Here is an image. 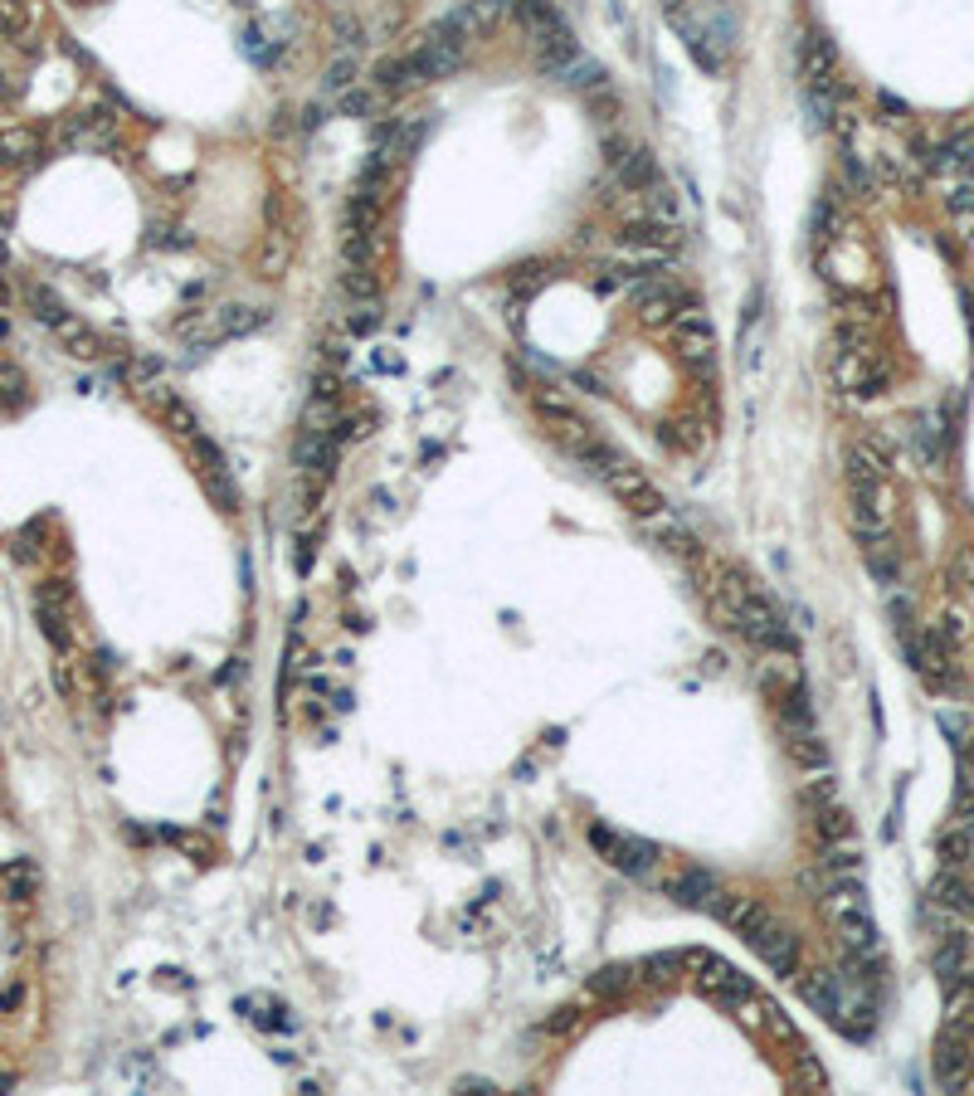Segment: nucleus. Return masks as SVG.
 Masks as SVG:
<instances>
[{
  "label": "nucleus",
  "instance_id": "obj_8",
  "mask_svg": "<svg viewBox=\"0 0 974 1096\" xmlns=\"http://www.w3.org/2000/svg\"><path fill=\"white\" fill-rule=\"evenodd\" d=\"M620 249H628V254L648 258V264H663V258H673L677 249H683V234L673 229V219H628V225L620 229Z\"/></svg>",
  "mask_w": 974,
  "mask_h": 1096
},
{
  "label": "nucleus",
  "instance_id": "obj_34",
  "mask_svg": "<svg viewBox=\"0 0 974 1096\" xmlns=\"http://www.w3.org/2000/svg\"><path fill=\"white\" fill-rule=\"evenodd\" d=\"M29 405V381L15 361H0V414H15Z\"/></svg>",
  "mask_w": 974,
  "mask_h": 1096
},
{
  "label": "nucleus",
  "instance_id": "obj_35",
  "mask_svg": "<svg viewBox=\"0 0 974 1096\" xmlns=\"http://www.w3.org/2000/svg\"><path fill=\"white\" fill-rule=\"evenodd\" d=\"M288 264H292V239L282 234V229H268L264 249H258V274H264V278H282V274H288Z\"/></svg>",
  "mask_w": 974,
  "mask_h": 1096
},
{
  "label": "nucleus",
  "instance_id": "obj_14",
  "mask_svg": "<svg viewBox=\"0 0 974 1096\" xmlns=\"http://www.w3.org/2000/svg\"><path fill=\"white\" fill-rule=\"evenodd\" d=\"M677 357H683L693 371H711L717 361V337H711V322L701 312H677Z\"/></svg>",
  "mask_w": 974,
  "mask_h": 1096
},
{
  "label": "nucleus",
  "instance_id": "obj_29",
  "mask_svg": "<svg viewBox=\"0 0 974 1096\" xmlns=\"http://www.w3.org/2000/svg\"><path fill=\"white\" fill-rule=\"evenodd\" d=\"M410 83H419V69H414L410 55L381 59V64H375V73H371V88H375V93H400V88H410Z\"/></svg>",
  "mask_w": 974,
  "mask_h": 1096
},
{
  "label": "nucleus",
  "instance_id": "obj_49",
  "mask_svg": "<svg viewBox=\"0 0 974 1096\" xmlns=\"http://www.w3.org/2000/svg\"><path fill=\"white\" fill-rule=\"evenodd\" d=\"M375 327H381V312H375V308H361L351 317V332H375Z\"/></svg>",
  "mask_w": 974,
  "mask_h": 1096
},
{
  "label": "nucleus",
  "instance_id": "obj_23",
  "mask_svg": "<svg viewBox=\"0 0 974 1096\" xmlns=\"http://www.w3.org/2000/svg\"><path fill=\"white\" fill-rule=\"evenodd\" d=\"M551 79L565 83V88H575V93H600L604 83H610V73L600 69V59L575 55V59H565L561 69H551Z\"/></svg>",
  "mask_w": 974,
  "mask_h": 1096
},
{
  "label": "nucleus",
  "instance_id": "obj_10",
  "mask_svg": "<svg viewBox=\"0 0 974 1096\" xmlns=\"http://www.w3.org/2000/svg\"><path fill=\"white\" fill-rule=\"evenodd\" d=\"M930 1072H936V1087L940 1092H965V1082H970V1072H974L970 1033H955V1028L940 1033L936 1052H930Z\"/></svg>",
  "mask_w": 974,
  "mask_h": 1096
},
{
  "label": "nucleus",
  "instance_id": "obj_22",
  "mask_svg": "<svg viewBox=\"0 0 974 1096\" xmlns=\"http://www.w3.org/2000/svg\"><path fill=\"white\" fill-rule=\"evenodd\" d=\"M268 327V312L264 308H219L215 322H209V347L215 341H235V337H249V332Z\"/></svg>",
  "mask_w": 974,
  "mask_h": 1096
},
{
  "label": "nucleus",
  "instance_id": "obj_48",
  "mask_svg": "<svg viewBox=\"0 0 974 1096\" xmlns=\"http://www.w3.org/2000/svg\"><path fill=\"white\" fill-rule=\"evenodd\" d=\"M955 580L974 590V546H960V556H955Z\"/></svg>",
  "mask_w": 974,
  "mask_h": 1096
},
{
  "label": "nucleus",
  "instance_id": "obj_50",
  "mask_svg": "<svg viewBox=\"0 0 974 1096\" xmlns=\"http://www.w3.org/2000/svg\"><path fill=\"white\" fill-rule=\"evenodd\" d=\"M322 128V103H312L308 112H302V132H317Z\"/></svg>",
  "mask_w": 974,
  "mask_h": 1096
},
{
  "label": "nucleus",
  "instance_id": "obj_19",
  "mask_svg": "<svg viewBox=\"0 0 974 1096\" xmlns=\"http://www.w3.org/2000/svg\"><path fill=\"white\" fill-rule=\"evenodd\" d=\"M750 946H756V955L766 960L770 975H794V969H799V941H794L790 931H780L774 922L760 936H750Z\"/></svg>",
  "mask_w": 974,
  "mask_h": 1096
},
{
  "label": "nucleus",
  "instance_id": "obj_41",
  "mask_svg": "<svg viewBox=\"0 0 974 1096\" xmlns=\"http://www.w3.org/2000/svg\"><path fill=\"white\" fill-rule=\"evenodd\" d=\"M356 73H361V64H356V55H337V59L327 64V73H322V88H327V93H337V98H341L347 88H356Z\"/></svg>",
  "mask_w": 974,
  "mask_h": 1096
},
{
  "label": "nucleus",
  "instance_id": "obj_52",
  "mask_svg": "<svg viewBox=\"0 0 974 1096\" xmlns=\"http://www.w3.org/2000/svg\"><path fill=\"white\" fill-rule=\"evenodd\" d=\"M15 1087V1072H0V1092H10Z\"/></svg>",
  "mask_w": 974,
  "mask_h": 1096
},
{
  "label": "nucleus",
  "instance_id": "obj_37",
  "mask_svg": "<svg viewBox=\"0 0 974 1096\" xmlns=\"http://www.w3.org/2000/svg\"><path fill=\"white\" fill-rule=\"evenodd\" d=\"M25 302H29V312H35L45 327H59V322L69 317V308H64V298H59L49 284H25Z\"/></svg>",
  "mask_w": 974,
  "mask_h": 1096
},
{
  "label": "nucleus",
  "instance_id": "obj_45",
  "mask_svg": "<svg viewBox=\"0 0 974 1096\" xmlns=\"http://www.w3.org/2000/svg\"><path fill=\"white\" fill-rule=\"evenodd\" d=\"M375 98H381L375 88H347V93L337 98V108L347 112V118H371V112H375Z\"/></svg>",
  "mask_w": 974,
  "mask_h": 1096
},
{
  "label": "nucleus",
  "instance_id": "obj_5",
  "mask_svg": "<svg viewBox=\"0 0 974 1096\" xmlns=\"http://www.w3.org/2000/svg\"><path fill=\"white\" fill-rule=\"evenodd\" d=\"M799 73H804V93H819V98H843V79H838V55L829 45V35L809 29L799 35Z\"/></svg>",
  "mask_w": 974,
  "mask_h": 1096
},
{
  "label": "nucleus",
  "instance_id": "obj_28",
  "mask_svg": "<svg viewBox=\"0 0 974 1096\" xmlns=\"http://www.w3.org/2000/svg\"><path fill=\"white\" fill-rule=\"evenodd\" d=\"M39 161V137L29 128H10L0 132V166H15V171H25V166Z\"/></svg>",
  "mask_w": 974,
  "mask_h": 1096
},
{
  "label": "nucleus",
  "instance_id": "obj_24",
  "mask_svg": "<svg viewBox=\"0 0 974 1096\" xmlns=\"http://www.w3.org/2000/svg\"><path fill=\"white\" fill-rule=\"evenodd\" d=\"M55 332H59V347H64L73 361H98V357H103V337H98V332L88 327V322H79V317H64V322H59Z\"/></svg>",
  "mask_w": 974,
  "mask_h": 1096
},
{
  "label": "nucleus",
  "instance_id": "obj_21",
  "mask_svg": "<svg viewBox=\"0 0 974 1096\" xmlns=\"http://www.w3.org/2000/svg\"><path fill=\"white\" fill-rule=\"evenodd\" d=\"M614 181L624 185V191H653L663 176H658V156L648 152V146H628V152L620 156V166H614Z\"/></svg>",
  "mask_w": 974,
  "mask_h": 1096
},
{
  "label": "nucleus",
  "instance_id": "obj_53",
  "mask_svg": "<svg viewBox=\"0 0 974 1096\" xmlns=\"http://www.w3.org/2000/svg\"><path fill=\"white\" fill-rule=\"evenodd\" d=\"M965 244H970V258H974V225H970V234H965Z\"/></svg>",
  "mask_w": 974,
  "mask_h": 1096
},
{
  "label": "nucleus",
  "instance_id": "obj_30",
  "mask_svg": "<svg viewBox=\"0 0 974 1096\" xmlns=\"http://www.w3.org/2000/svg\"><path fill=\"white\" fill-rule=\"evenodd\" d=\"M35 887H39V872H35V863L29 858H15V863L0 868V892H5V902H29Z\"/></svg>",
  "mask_w": 974,
  "mask_h": 1096
},
{
  "label": "nucleus",
  "instance_id": "obj_47",
  "mask_svg": "<svg viewBox=\"0 0 974 1096\" xmlns=\"http://www.w3.org/2000/svg\"><path fill=\"white\" fill-rule=\"evenodd\" d=\"M454 1092L458 1096H492V1092H497V1082H488V1077H458Z\"/></svg>",
  "mask_w": 974,
  "mask_h": 1096
},
{
  "label": "nucleus",
  "instance_id": "obj_9",
  "mask_svg": "<svg viewBox=\"0 0 974 1096\" xmlns=\"http://www.w3.org/2000/svg\"><path fill=\"white\" fill-rule=\"evenodd\" d=\"M693 965L701 969L697 985L707 989V995L717 999V1004H726V1009H750L756 989H750V979L741 975L736 965H726V960H717V955H693Z\"/></svg>",
  "mask_w": 974,
  "mask_h": 1096
},
{
  "label": "nucleus",
  "instance_id": "obj_43",
  "mask_svg": "<svg viewBox=\"0 0 974 1096\" xmlns=\"http://www.w3.org/2000/svg\"><path fill=\"white\" fill-rule=\"evenodd\" d=\"M332 35H337V45L347 49V55H351L356 45H365V25H361V20L351 15V10H341V15H332Z\"/></svg>",
  "mask_w": 974,
  "mask_h": 1096
},
{
  "label": "nucleus",
  "instance_id": "obj_6",
  "mask_svg": "<svg viewBox=\"0 0 974 1096\" xmlns=\"http://www.w3.org/2000/svg\"><path fill=\"white\" fill-rule=\"evenodd\" d=\"M185 448H191V463H195V473H201L205 493L215 497L225 511H239V487H235V478H229V463H225V454H219L215 438L195 430L191 438H185Z\"/></svg>",
  "mask_w": 974,
  "mask_h": 1096
},
{
  "label": "nucleus",
  "instance_id": "obj_7",
  "mask_svg": "<svg viewBox=\"0 0 974 1096\" xmlns=\"http://www.w3.org/2000/svg\"><path fill=\"white\" fill-rule=\"evenodd\" d=\"M668 268H658V274L638 278L634 284V317L644 322V327H668V322H677V312L687 308L683 288L668 284Z\"/></svg>",
  "mask_w": 974,
  "mask_h": 1096
},
{
  "label": "nucleus",
  "instance_id": "obj_40",
  "mask_svg": "<svg viewBox=\"0 0 974 1096\" xmlns=\"http://www.w3.org/2000/svg\"><path fill=\"white\" fill-rule=\"evenodd\" d=\"M29 35V0H0V39Z\"/></svg>",
  "mask_w": 974,
  "mask_h": 1096
},
{
  "label": "nucleus",
  "instance_id": "obj_26",
  "mask_svg": "<svg viewBox=\"0 0 974 1096\" xmlns=\"http://www.w3.org/2000/svg\"><path fill=\"white\" fill-rule=\"evenodd\" d=\"M799 999L809 1009H819V1014L833 1023V1014H838V975H829V969H814V975H804L799 979Z\"/></svg>",
  "mask_w": 974,
  "mask_h": 1096
},
{
  "label": "nucleus",
  "instance_id": "obj_13",
  "mask_svg": "<svg viewBox=\"0 0 974 1096\" xmlns=\"http://www.w3.org/2000/svg\"><path fill=\"white\" fill-rule=\"evenodd\" d=\"M35 619L39 629H45V639L55 643L59 653L73 649V629H69V590L59 580H45L35 594Z\"/></svg>",
  "mask_w": 974,
  "mask_h": 1096
},
{
  "label": "nucleus",
  "instance_id": "obj_16",
  "mask_svg": "<svg viewBox=\"0 0 974 1096\" xmlns=\"http://www.w3.org/2000/svg\"><path fill=\"white\" fill-rule=\"evenodd\" d=\"M638 527H644V537L653 541V546L673 551V556H687V561L701 556V546H697L693 531H687V521H677L668 507H658V511H648V517H638Z\"/></svg>",
  "mask_w": 974,
  "mask_h": 1096
},
{
  "label": "nucleus",
  "instance_id": "obj_1",
  "mask_svg": "<svg viewBox=\"0 0 974 1096\" xmlns=\"http://www.w3.org/2000/svg\"><path fill=\"white\" fill-rule=\"evenodd\" d=\"M711 610H717V619L726 624V629H736L741 639H750L756 649L794 653V634H790V624H784V614L774 610V600L746 576V570H721Z\"/></svg>",
  "mask_w": 974,
  "mask_h": 1096
},
{
  "label": "nucleus",
  "instance_id": "obj_2",
  "mask_svg": "<svg viewBox=\"0 0 974 1096\" xmlns=\"http://www.w3.org/2000/svg\"><path fill=\"white\" fill-rule=\"evenodd\" d=\"M847 517L857 541L892 537V487H887V458L873 444L847 448Z\"/></svg>",
  "mask_w": 974,
  "mask_h": 1096
},
{
  "label": "nucleus",
  "instance_id": "obj_3",
  "mask_svg": "<svg viewBox=\"0 0 974 1096\" xmlns=\"http://www.w3.org/2000/svg\"><path fill=\"white\" fill-rule=\"evenodd\" d=\"M833 385L843 395H857V400H873V395L887 390V371H882V361H877L873 341L838 347V357H833Z\"/></svg>",
  "mask_w": 974,
  "mask_h": 1096
},
{
  "label": "nucleus",
  "instance_id": "obj_17",
  "mask_svg": "<svg viewBox=\"0 0 974 1096\" xmlns=\"http://www.w3.org/2000/svg\"><path fill=\"white\" fill-rule=\"evenodd\" d=\"M711 916H717V922H726L731 931H741L746 941L770 926V912L756 902V896H746V892H721L717 902H711Z\"/></svg>",
  "mask_w": 974,
  "mask_h": 1096
},
{
  "label": "nucleus",
  "instance_id": "obj_33",
  "mask_svg": "<svg viewBox=\"0 0 974 1096\" xmlns=\"http://www.w3.org/2000/svg\"><path fill=\"white\" fill-rule=\"evenodd\" d=\"M863 556H867V570H873L877 585H897V576H902V561H897L892 537H887V541H863Z\"/></svg>",
  "mask_w": 974,
  "mask_h": 1096
},
{
  "label": "nucleus",
  "instance_id": "obj_11",
  "mask_svg": "<svg viewBox=\"0 0 974 1096\" xmlns=\"http://www.w3.org/2000/svg\"><path fill=\"white\" fill-rule=\"evenodd\" d=\"M59 142L73 146V152H103V146L118 142V118L103 108H88V112H69L64 128H59Z\"/></svg>",
  "mask_w": 974,
  "mask_h": 1096
},
{
  "label": "nucleus",
  "instance_id": "obj_46",
  "mask_svg": "<svg viewBox=\"0 0 974 1096\" xmlns=\"http://www.w3.org/2000/svg\"><path fill=\"white\" fill-rule=\"evenodd\" d=\"M693 430H697L693 420H687V424H663V430H658V438H663L668 448H693V444H697Z\"/></svg>",
  "mask_w": 974,
  "mask_h": 1096
},
{
  "label": "nucleus",
  "instance_id": "obj_51",
  "mask_svg": "<svg viewBox=\"0 0 974 1096\" xmlns=\"http://www.w3.org/2000/svg\"><path fill=\"white\" fill-rule=\"evenodd\" d=\"M20 1004V985L15 989H5V995H0V1009H15Z\"/></svg>",
  "mask_w": 974,
  "mask_h": 1096
},
{
  "label": "nucleus",
  "instance_id": "obj_15",
  "mask_svg": "<svg viewBox=\"0 0 974 1096\" xmlns=\"http://www.w3.org/2000/svg\"><path fill=\"white\" fill-rule=\"evenodd\" d=\"M531 410H537V420L546 424V430L556 434L565 448H575V444H585V438H590V424H585L580 410H570V400H556V395H531Z\"/></svg>",
  "mask_w": 974,
  "mask_h": 1096
},
{
  "label": "nucleus",
  "instance_id": "obj_39",
  "mask_svg": "<svg viewBox=\"0 0 974 1096\" xmlns=\"http://www.w3.org/2000/svg\"><path fill=\"white\" fill-rule=\"evenodd\" d=\"M341 254H347V264H375V254H381V244H375V229L347 225V239H341Z\"/></svg>",
  "mask_w": 974,
  "mask_h": 1096
},
{
  "label": "nucleus",
  "instance_id": "obj_25",
  "mask_svg": "<svg viewBox=\"0 0 974 1096\" xmlns=\"http://www.w3.org/2000/svg\"><path fill=\"white\" fill-rule=\"evenodd\" d=\"M673 896L683 906H707V912H711V902L721 896V882H717V872H707V868H687L673 882Z\"/></svg>",
  "mask_w": 974,
  "mask_h": 1096
},
{
  "label": "nucleus",
  "instance_id": "obj_42",
  "mask_svg": "<svg viewBox=\"0 0 974 1096\" xmlns=\"http://www.w3.org/2000/svg\"><path fill=\"white\" fill-rule=\"evenodd\" d=\"M590 985L600 989V995H624V989L634 985V969L628 965H604V969H594L590 975Z\"/></svg>",
  "mask_w": 974,
  "mask_h": 1096
},
{
  "label": "nucleus",
  "instance_id": "obj_56",
  "mask_svg": "<svg viewBox=\"0 0 974 1096\" xmlns=\"http://www.w3.org/2000/svg\"><path fill=\"white\" fill-rule=\"evenodd\" d=\"M970 756H974V746H970Z\"/></svg>",
  "mask_w": 974,
  "mask_h": 1096
},
{
  "label": "nucleus",
  "instance_id": "obj_54",
  "mask_svg": "<svg viewBox=\"0 0 974 1096\" xmlns=\"http://www.w3.org/2000/svg\"><path fill=\"white\" fill-rule=\"evenodd\" d=\"M69 5H93V0H69Z\"/></svg>",
  "mask_w": 974,
  "mask_h": 1096
},
{
  "label": "nucleus",
  "instance_id": "obj_32",
  "mask_svg": "<svg viewBox=\"0 0 974 1096\" xmlns=\"http://www.w3.org/2000/svg\"><path fill=\"white\" fill-rule=\"evenodd\" d=\"M940 858H946V868H970L974 863V823H955V829L940 833Z\"/></svg>",
  "mask_w": 974,
  "mask_h": 1096
},
{
  "label": "nucleus",
  "instance_id": "obj_31",
  "mask_svg": "<svg viewBox=\"0 0 974 1096\" xmlns=\"http://www.w3.org/2000/svg\"><path fill=\"white\" fill-rule=\"evenodd\" d=\"M809 809H814V823H819L823 843L853 839V814L843 809V799H823V804H809Z\"/></svg>",
  "mask_w": 974,
  "mask_h": 1096
},
{
  "label": "nucleus",
  "instance_id": "obj_27",
  "mask_svg": "<svg viewBox=\"0 0 974 1096\" xmlns=\"http://www.w3.org/2000/svg\"><path fill=\"white\" fill-rule=\"evenodd\" d=\"M784 746H790V756L799 760L804 770H823V766H829V746L819 740V731H814V726H790V731H784Z\"/></svg>",
  "mask_w": 974,
  "mask_h": 1096
},
{
  "label": "nucleus",
  "instance_id": "obj_4",
  "mask_svg": "<svg viewBox=\"0 0 974 1096\" xmlns=\"http://www.w3.org/2000/svg\"><path fill=\"white\" fill-rule=\"evenodd\" d=\"M590 843L604 853L610 868H620L628 877H648V868H653V858H658V843L620 833V829H610V823H590Z\"/></svg>",
  "mask_w": 974,
  "mask_h": 1096
},
{
  "label": "nucleus",
  "instance_id": "obj_20",
  "mask_svg": "<svg viewBox=\"0 0 974 1096\" xmlns=\"http://www.w3.org/2000/svg\"><path fill=\"white\" fill-rule=\"evenodd\" d=\"M930 906L950 916H974V882H965L960 868H946L940 877H930Z\"/></svg>",
  "mask_w": 974,
  "mask_h": 1096
},
{
  "label": "nucleus",
  "instance_id": "obj_38",
  "mask_svg": "<svg viewBox=\"0 0 974 1096\" xmlns=\"http://www.w3.org/2000/svg\"><path fill=\"white\" fill-rule=\"evenodd\" d=\"M341 292H347L351 302H375L381 298V278H375L371 264H347V274H341Z\"/></svg>",
  "mask_w": 974,
  "mask_h": 1096
},
{
  "label": "nucleus",
  "instance_id": "obj_55",
  "mask_svg": "<svg viewBox=\"0 0 974 1096\" xmlns=\"http://www.w3.org/2000/svg\"><path fill=\"white\" fill-rule=\"evenodd\" d=\"M663 5H673V0H663Z\"/></svg>",
  "mask_w": 974,
  "mask_h": 1096
},
{
  "label": "nucleus",
  "instance_id": "obj_44",
  "mask_svg": "<svg viewBox=\"0 0 974 1096\" xmlns=\"http://www.w3.org/2000/svg\"><path fill=\"white\" fill-rule=\"evenodd\" d=\"M892 629H897V639H902V649L911 653V643H916V619H911L906 594H892Z\"/></svg>",
  "mask_w": 974,
  "mask_h": 1096
},
{
  "label": "nucleus",
  "instance_id": "obj_12",
  "mask_svg": "<svg viewBox=\"0 0 974 1096\" xmlns=\"http://www.w3.org/2000/svg\"><path fill=\"white\" fill-rule=\"evenodd\" d=\"M604 483H610V493L620 497V503H624L628 511H634V517H648V511L668 507V503H663V493H658V483L644 473V468H634V463L610 468V473H604Z\"/></svg>",
  "mask_w": 974,
  "mask_h": 1096
},
{
  "label": "nucleus",
  "instance_id": "obj_36",
  "mask_svg": "<svg viewBox=\"0 0 974 1096\" xmlns=\"http://www.w3.org/2000/svg\"><path fill=\"white\" fill-rule=\"evenodd\" d=\"M911 448H916V458L926 468H940V458H946V444H940V424L930 420V414H921L916 424H911Z\"/></svg>",
  "mask_w": 974,
  "mask_h": 1096
},
{
  "label": "nucleus",
  "instance_id": "obj_18",
  "mask_svg": "<svg viewBox=\"0 0 974 1096\" xmlns=\"http://www.w3.org/2000/svg\"><path fill=\"white\" fill-rule=\"evenodd\" d=\"M833 931H838L843 955H853V960H882V936H877V926H873V916H867V912L833 916Z\"/></svg>",
  "mask_w": 974,
  "mask_h": 1096
}]
</instances>
